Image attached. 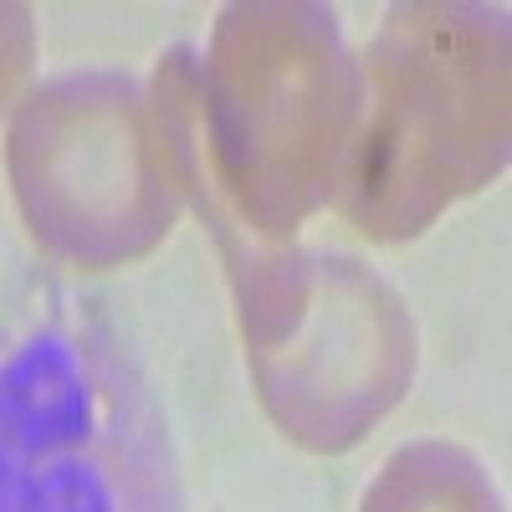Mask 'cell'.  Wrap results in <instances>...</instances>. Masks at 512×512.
<instances>
[{
  "mask_svg": "<svg viewBox=\"0 0 512 512\" xmlns=\"http://www.w3.org/2000/svg\"><path fill=\"white\" fill-rule=\"evenodd\" d=\"M175 190L200 210L226 272L262 246H292L333 200L354 113L359 57L333 6L236 0L210 52L169 47L149 88Z\"/></svg>",
  "mask_w": 512,
  "mask_h": 512,
  "instance_id": "obj_1",
  "label": "cell"
},
{
  "mask_svg": "<svg viewBox=\"0 0 512 512\" xmlns=\"http://www.w3.org/2000/svg\"><path fill=\"white\" fill-rule=\"evenodd\" d=\"M512 154V26L477 0H400L359 57V113L333 210L369 241H415Z\"/></svg>",
  "mask_w": 512,
  "mask_h": 512,
  "instance_id": "obj_2",
  "label": "cell"
},
{
  "mask_svg": "<svg viewBox=\"0 0 512 512\" xmlns=\"http://www.w3.org/2000/svg\"><path fill=\"white\" fill-rule=\"evenodd\" d=\"M226 277L256 400L292 446L344 456L410 395L415 318L369 262L328 246H262Z\"/></svg>",
  "mask_w": 512,
  "mask_h": 512,
  "instance_id": "obj_3",
  "label": "cell"
},
{
  "mask_svg": "<svg viewBox=\"0 0 512 512\" xmlns=\"http://www.w3.org/2000/svg\"><path fill=\"white\" fill-rule=\"evenodd\" d=\"M6 175L36 251L77 272L139 262L180 216L154 103L123 72H62L31 88L6 134Z\"/></svg>",
  "mask_w": 512,
  "mask_h": 512,
  "instance_id": "obj_4",
  "label": "cell"
},
{
  "mask_svg": "<svg viewBox=\"0 0 512 512\" xmlns=\"http://www.w3.org/2000/svg\"><path fill=\"white\" fill-rule=\"evenodd\" d=\"M0 512H175L154 420L72 333L0 354Z\"/></svg>",
  "mask_w": 512,
  "mask_h": 512,
  "instance_id": "obj_5",
  "label": "cell"
},
{
  "mask_svg": "<svg viewBox=\"0 0 512 512\" xmlns=\"http://www.w3.org/2000/svg\"><path fill=\"white\" fill-rule=\"evenodd\" d=\"M359 512H502L492 472L451 441H405L384 456Z\"/></svg>",
  "mask_w": 512,
  "mask_h": 512,
  "instance_id": "obj_6",
  "label": "cell"
},
{
  "mask_svg": "<svg viewBox=\"0 0 512 512\" xmlns=\"http://www.w3.org/2000/svg\"><path fill=\"white\" fill-rule=\"evenodd\" d=\"M36 67V16L31 6L0 0V113H11Z\"/></svg>",
  "mask_w": 512,
  "mask_h": 512,
  "instance_id": "obj_7",
  "label": "cell"
}]
</instances>
